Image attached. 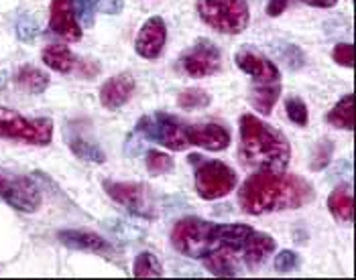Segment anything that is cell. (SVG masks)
<instances>
[{
  "mask_svg": "<svg viewBox=\"0 0 356 280\" xmlns=\"http://www.w3.org/2000/svg\"><path fill=\"white\" fill-rule=\"evenodd\" d=\"M316 197L314 187L300 177L285 170H259L250 175L238 189V205L248 216H265L287 209H300Z\"/></svg>",
  "mask_w": 356,
  "mask_h": 280,
  "instance_id": "6da1fadb",
  "label": "cell"
},
{
  "mask_svg": "<svg viewBox=\"0 0 356 280\" xmlns=\"http://www.w3.org/2000/svg\"><path fill=\"white\" fill-rule=\"evenodd\" d=\"M252 231L254 229L247 224H214L200 218H184L171 229V244L179 254L195 260H204L216 250L238 256Z\"/></svg>",
  "mask_w": 356,
  "mask_h": 280,
  "instance_id": "7a4b0ae2",
  "label": "cell"
},
{
  "mask_svg": "<svg viewBox=\"0 0 356 280\" xmlns=\"http://www.w3.org/2000/svg\"><path fill=\"white\" fill-rule=\"evenodd\" d=\"M238 157L245 167L273 173L287 168L291 161V144L281 130L254 114H243L238 120Z\"/></svg>",
  "mask_w": 356,
  "mask_h": 280,
  "instance_id": "3957f363",
  "label": "cell"
},
{
  "mask_svg": "<svg viewBox=\"0 0 356 280\" xmlns=\"http://www.w3.org/2000/svg\"><path fill=\"white\" fill-rule=\"evenodd\" d=\"M195 10L208 27L222 35H241L250 21L247 0H197Z\"/></svg>",
  "mask_w": 356,
  "mask_h": 280,
  "instance_id": "277c9868",
  "label": "cell"
},
{
  "mask_svg": "<svg viewBox=\"0 0 356 280\" xmlns=\"http://www.w3.org/2000/svg\"><path fill=\"white\" fill-rule=\"evenodd\" d=\"M143 140L157 142L169 150H186L190 146L188 122L175 118L173 114L155 112L153 116H143L135 130Z\"/></svg>",
  "mask_w": 356,
  "mask_h": 280,
  "instance_id": "5b68a950",
  "label": "cell"
},
{
  "mask_svg": "<svg viewBox=\"0 0 356 280\" xmlns=\"http://www.w3.org/2000/svg\"><path fill=\"white\" fill-rule=\"evenodd\" d=\"M0 139L47 146L54 140V122L49 118H25L17 110L0 106Z\"/></svg>",
  "mask_w": 356,
  "mask_h": 280,
  "instance_id": "8992f818",
  "label": "cell"
},
{
  "mask_svg": "<svg viewBox=\"0 0 356 280\" xmlns=\"http://www.w3.org/2000/svg\"><path fill=\"white\" fill-rule=\"evenodd\" d=\"M197 165H195V175H193V185L197 195L206 201H214L226 197L238 183L236 170L228 167L222 161H202L197 157Z\"/></svg>",
  "mask_w": 356,
  "mask_h": 280,
  "instance_id": "52a82bcc",
  "label": "cell"
},
{
  "mask_svg": "<svg viewBox=\"0 0 356 280\" xmlns=\"http://www.w3.org/2000/svg\"><path fill=\"white\" fill-rule=\"evenodd\" d=\"M0 199L17 211L35 213L43 203V193L31 177L0 167Z\"/></svg>",
  "mask_w": 356,
  "mask_h": 280,
  "instance_id": "ba28073f",
  "label": "cell"
},
{
  "mask_svg": "<svg viewBox=\"0 0 356 280\" xmlns=\"http://www.w3.org/2000/svg\"><path fill=\"white\" fill-rule=\"evenodd\" d=\"M102 187L114 203L122 205L131 213L143 216V218L155 216L153 197L149 195V189L145 185H140V183H118V181L106 179L102 183Z\"/></svg>",
  "mask_w": 356,
  "mask_h": 280,
  "instance_id": "9c48e42d",
  "label": "cell"
},
{
  "mask_svg": "<svg viewBox=\"0 0 356 280\" xmlns=\"http://www.w3.org/2000/svg\"><path fill=\"white\" fill-rule=\"evenodd\" d=\"M179 65L193 80L210 78L218 73L222 67V53L212 41L200 39L192 49L184 53V57L179 59Z\"/></svg>",
  "mask_w": 356,
  "mask_h": 280,
  "instance_id": "30bf717a",
  "label": "cell"
},
{
  "mask_svg": "<svg viewBox=\"0 0 356 280\" xmlns=\"http://www.w3.org/2000/svg\"><path fill=\"white\" fill-rule=\"evenodd\" d=\"M236 67L252 78V84H271L281 82V71L269 57L252 47H241L234 55Z\"/></svg>",
  "mask_w": 356,
  "mask_h": 280,
  "instance_id": "8fae6325",
  "label": "cell"
},
{
  "mask_svg": "<svg viewBox=\"0 0 356 280\" xmlns=\"http://www.w3.org/2000/svg\"><path fill=\"white\" fill-rule=\"evenodd\" d=\"M167 43V25L161 17H151L143 23L135 39V51L143 59H159Z\"/></svg>",
  "mask_w": 356,
  "mask_h": 280,
  "instance_id": "7c38bea8",
  "label": "cell"
},
{
  "mask_svg": "<svg viewBox=\"0 0 356 280\" xmlns=\"http://www.w3.org/2000/svg\"><path fill=\"white\" fill-rule=\"evenodd\" d=\"M49 30L70 43H76L82 39V25L78 23L76 12H74V0H51Z\"/></svg>",
  "mask_w": 356,
  "mask_h": 280,
  "instance_id": "4fadbf2b",
  "label": "cell"
},
{
  "mask_svg": "<svg viewBox=\"0 0 356 280\" xmlns=\"http://www.w3.org/2000/svg\"><path fill=\"white\" fill-rule=\"evenodd\" d=\"M59 244H63L70 250H80V252L102 254L112 256V244L104 240L102 236L94 231H83V229H59L57 231Z\"/></svg>",
  "mask_w": 356,
  "mask_h": 280,
  "instance_id": "5bb4252c",
  "label": "cell"
},
{
  "mask_svg": "<svg viewBox=\"0 0 356 280\" xmlns=\"http://www.w3.org/2000/svg\"><path fill=\"white\" fill-rule=\"evenodd\" d=\"M188 139H190V144L202 146L204 150L220 152L230 144V132L216 122L188 124Z\"/></svg>",
  "mask_w": 356,
  "mask_h": 280,
  "instance_id": "9a60e30c",
  "label": "cell"
},
{
  "mask_svg": "<svg viewBox=\"0 0 356 280\" xmlns=\"http://www.w3.org/2000/svg\"><path fill=\"white\" fill-rule=\"evenodd\" d=\"M275 240L269 234L263 231H252L250 238L243 244L238 250V258L245 270H257L259 266L265 264V260L275 252Z\"/></svg>",
  "mask_w": 356,
  "mask_h": 280,
  "instance_id": "2e32d148",
  "label": "cell"
},
{
  "mask_svg": "<svg viewBox=\"0 0 356 280\" xmlns=\"http://www.w3.org/2000/svg\"><path fill=\"white\" fill-rule=\"evenodd\" d=\"M135 91V80L131 73H118L106 80L100 87V102L106 110L122 108Z\"/></svg>",
  "mask_w": 356,
  "mask_h": 280,
  "instance_id": "e0dca14e",
  "label": "cell"
},
{
  "mask_svg": "<svg viewBox=\"0 0 356 280\" xmlns=\"http://www.w3.org/2000/svg\"><path fill=\"white\" fill-rule=\"evenodd\" d=\"M328 209L336 222L340 224H353L355 220V199L350 183L338 185L328 197Z\"/></svg>",
  "mask_w": 356,
  "mask_h": 280,
  "instance_id": "ac0fdd59",
  "label": "cell"
},
{
  "mask_svg": "<svg viewBox=\"0 0 356 280\" xmlns=\"http://www.w3.org/2000/svg\"><path fill=\"white\" fill-rule=\"evenodd\" d=\"M67 144L72 148V152L82 159L86 163H94V165H102L106 163V155L100 148V144H96L94 140H90L88 137H83L82 132L76 130H67Z\"/></svg>",
  "mask_w": 356,
  "mask_h": 280,
  "instance_id": "d6986e66",
  "label": "cell"
},
{
  "mask_svg": "<svg viewBox=\"0 0 356 280\" xmlns=\"http://www.w3.org/2000/svg\"><path fill=\"white\" fill-rule=\"evenodd\" d=\"M41 59L49 69H54L57 73H72L78 69V63H80L65 45H59V43L47 45L41 53Z\"/></svg>",
  "mask_w": 356,
  "mask_h": 280,
  "instance_id": "ffe728a7",
  "label": "cell"
},
{
  "mask_svg": "<svg viewBox=\"0 0 356 280\" xmlns=\"http://www.w3.org/2000/svg\"><path fill=\"white\" fill-rule=\"evenodd\" d=\"M204 266H206V270H210L216 277H238L245 270L238 256L234 252H228V250H216L210 256H206Z\"/></svg>",
  "mask_w": 356,
  "mask_h": 280,
  "instance_id": "44dd1931",
  "label": "cell"
},
{
  "mask_svg": "<svg viewBox=\"0 0 356 280\" xmlns=\"http://www.w3.org/2000/svg\"><path fill=\"white\" fill-rule=\"evenodd\" d=\"M281 94V82H271V84H250L248 89V102L252 108L261 114L273 112L275 104Z\"/></svg>",
  "mask_w": 356,
  "mask_h": 280,
  "instance_id": "7402d4cb",
  "label": "cell"
},
{
  "mask_svg": "<svg viewBox=\"0 0 356 280\" xmlns=\"http://www.w3.org/2000/svg\"><path fill=\"white\" fill-rule=\"evenodd\" d=\"M326 120L330 126H334L338 130L353 132L355 130V96L346 94L342 100H338V104L330 110Z\"/></svg>",
  "mask_w": 356,
  "mask_h": 280,
  "instance_id": "603a6c76",
  "label": "cell"
},
{
  "mask_svg": "<svg viewBox=\"0 0 356 280\" xmlns=\"http://www.w3.org/2000/svg\"><path fill=\"white\" fill-rule=\"evenodd\" d=\"M15 82L29 94H43L49 87V76L43 69H37L33 65H23L17 71Z\"/></svg>",
  "mask_w": 356,
  "mask_h": 280,
  "instance_id": "cb8c5ba5",
  "label": "cell"
},
{
  "mask_svg": "<svg viewBox=\"0 0 356 280\" xmlns=\"http://www.w3.org/2000/svg\"><path fill=\"white\" fill-rule=\"evenodd\" d=\"M133 274L137 279H157V277H163V266L153 252H140L135 258Z\"/></svg>",
  "mask_w": 356,
  "mask_h": 280,
  "instance_id": "d4e9b609",
  "label": "cell"
},
{
  "mask_svg": "<svg viewBox=\"0 0 356 280\" xmlns=\"http://www.w3.org/2000/svg\"><path fill=\"white\" fill-rule=\"evenodd\" d=\"M177 104L184 110H202V108H208L212 104V98L202 87H188L177 96Z\"/></svg>",
  "mask_w": 356,
  "mask_h": 280,
  "instance_id": "484cf974",
  "label": "cell"
},
{
  "mask_svg": "<svg viewBox=\"0 0 356 280\" xmlns=\"http://www.w3.org/2000/svg\"><path fill=\"white\" fill-rule=\"evenodd\" d=\"M332 152H334V142L332 140H318L314 150H312V157H309V168L312 170H324L332 161Z\"/></svg>",
  "mask_w": 356,
  "mask_h": 280,
  "instance_id": "4316f807",
  "label": "cell"
},
{
  "mask_svg": "<svg viewBox=\"0 0 356 280\" xmlns=\"http://www.w3.org/2000/svg\"><path fill=\"white\" fill-rule=\"evenodd\" d=\"M145 167L151 175H165L173 168V159L169 155H165L161 150H147V157H145Z\"/></svg>",
  "mask_w": 356,
  "mask_h": 280,
  "instance_id": "83f0119b",
  "label": "cell"
},
{
  "mask_svg": "<svg viewBox=\"0 0 356 280\" xmlns=\"http://www.w3.org/2000/svg\"><path fill=\"white\" fill-rule=\"evenodd\" d=\"M285 112H287V118H289L293 124H298V126H307L309 114H307V106H305V102H303L302 98H298V96L287 98V100H285Z\"/></svg>",
  "mask_w": 356,
  "mask_h": 280,
  "instance_id": "f1b7e54d",
  "label": "cell"
},
{
  "mask_svg": "<svg viewBox=\"0 0 356 280\" xmlns=\"http://www.w3.org/2000/svg\"><path fill=\"white\" fill-rule=\"evenodd\" d=\"M96 10H98V0H74L76 19H78V23H82L83 27L94 25Z\"/></svg>",
  "mask_w": 356,
  "mask_h": 280,
  "instance_id": "f546056e",
  "label": "cell"
},
{
  "mask_svg": "<svg viewBox=\"0 0 356 280\" xmlns=\"http://www.w3.org/2000/svg\"><path fill=\"white\" fill-rule=\"evenodd\" d=\"M300 268V254L293 252V250H283V252L277 254L275 258V270L277 272H293Z\"/></svg>",
  "mask_w": 356,
  "mask_h": 280,
  "instance_id": "4dcf8cb0",
  "label": "cell"
},
{
  "mask_svg": "<svg viewBox=\"0 0 356 280\" xmlns=\"http://www.w3.org/2000/svg\"><path fill=\"white\" fill-rule=\"evenodd\" d=\"M332 59L338 63V65H342V67H355V47L350 45V43H340V45H336L334 47V51H332Z\"/></svg>",
  "mask_w": 356,
  "mask_h": 280,
  "instance_id": "1f68e13d",
  "label": "cell"
},
{
  "mask_svg": "<svg viewBox=\"0 0 356 280\" xmlns=\"http://www.w3.org/2000/svg\"><path fill=\"white\" fill-rule=\"evenodd\" d=\"M37 33H39V27H37V23L29 17V15H23L19 21H17V37L21 39V41H33L35 37H37Z\"/></svg>",
  "mask_w": 356,
  "mask_h": 280,
  "instance_id": "d6a6232c",
  "label": "cell"
},
{
  "mask_svg": "<svg viewBox=\"0 0 356 280\" xmlns=\"http://www.w3.org/2000/svg\"><path fill=\"white\" fill-rule=\"evenodd\" d=\"M281 53H283V59H285V63L289 67L300 69L303 63H305V57H303L302 49L296 47V45H285V49H281Z\"/></svg>",
  "mask_w": 356,
  "mask_h": 280,
  "instance_id": "836d02e7",
  "label": "cell"
},
{
  "mask_svg": "<svg viewBox=\"0 0 356 280\" xmlns=\"http://www.w3.org/2000/svg\"><path fill=\"white\" fill-rule=\"evenodd\" d=\"M124 6V0H98V10L104 15H118Z\"/></svg>",
  "mask_w": 356,
  "mask_h": 280,
  "instance_id": "e575fe53",
  "label": "cell"
},
{
  "mask_svg": "<svg viewBox=\"0 0 356 280\" xmlns=\"http://www.w3.org/2000/svg\"><path fill=\"white\" fill-rule=\"evenodd\" d=\"M289 2H291V0H267V8H265V10H267V15L273 17V19L275 17H281V15L287 10Z\"/></svg>",
  "mask_w": 356,
  "mask_h": 280,
  "instance_id": "d590c367",
  "label": "cell"
},
{
  "mask_svg": "<svg viewBox=\"0 0 356 280\" xmlns=\"http://www.w3.org/2000/svg\"><path fill=\"white\" fill-rule=\"evenodd\" d=\"M303 4H309V6H316V8H332L338 4V0H302Z\"/></svg>",
  "mask_w": 356,
  "mask_h": 280,
  "instance_id": "8d00e7d4",
  "label": "cell"
}]
</instances>
